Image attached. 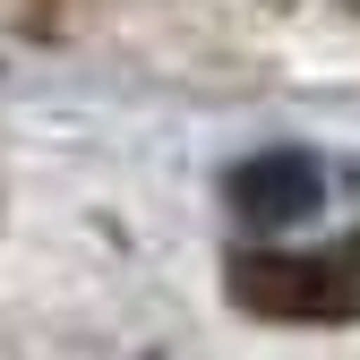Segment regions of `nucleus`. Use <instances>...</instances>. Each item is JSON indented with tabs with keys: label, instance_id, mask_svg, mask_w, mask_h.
I'll return each instance as SVG.
<instances>
[{
	"label": "nucleus",
	"instance_id": "obj_2",
	"mask_svg": "<svg viewBox=\"0 0 360 360\" xmlns=\"http://www.w3.org/2000/svg\"><path fill=\"white\" fill-rule=\"evenodd\" d=\"M223 198H232V214L249 223V232H292V223H309V214L326 206V172H318V155H292V146H275V155H249V163H232Z\"/></svg>",
	"mask_w": 360,
	"mask_h": 360
},
{
	"label": "nucleus",
	"instance_id": "obj_1",
	"mask_svg": "<svg viewBox=\"0 0 360 360\" xmlns=\"http://www.w3.org/2000/svg\"><path fill=\"white\" fill-rule=\"evenodd\" d=\"M223 283L249 318L292 326H352L360 318V232L335 249H232Z\"/></svg>",
	"mask_w": 360,
	"mask_h": 360
}]
</instances>
